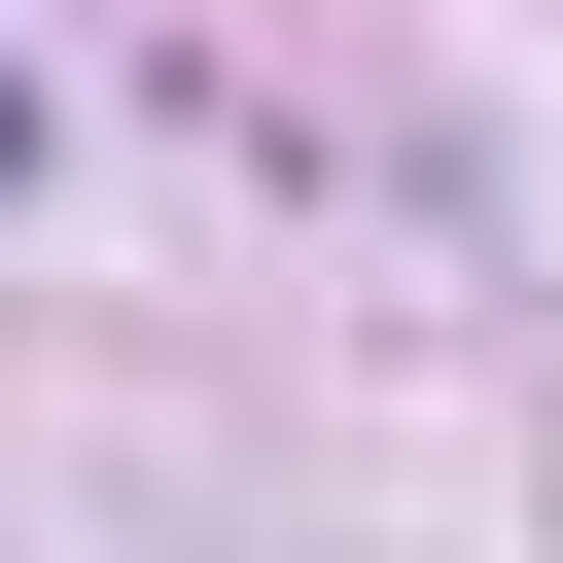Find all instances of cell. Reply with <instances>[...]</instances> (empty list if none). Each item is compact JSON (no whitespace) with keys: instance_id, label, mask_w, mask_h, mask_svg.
Listing matches in <instances>:
<instances>
[{"instance_id":"cell-1","label":"cell","mask_w":563,"mask_h":563,"mask_svg":"<svg viewBox=\"0 0 563 563\" xmlns=\"http://www.w3.org/2000/svg\"><path fill=\"white\" fill-rule=\"evenodd\" d=\"M0 176H35V70H0Z\"/></svg>"}]
</instances>
